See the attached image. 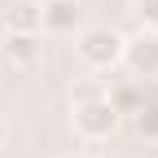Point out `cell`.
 Wrapping results in <instances>:
<instances>
[{
    "mask_svg": "<svg viewBox=\"0 0 158 158\" xmlns=\"http://www.w3.org/2000/svg\"><path fill=\"white\" fill-rule=\"evenodd\" d=\"M101 97H106V88H101V84H84V88L75 92V106H88V101H101Z\"/></svg>",
    "mask_w": 158,
    "mask_h": 158,
    "instance_id": "obj_8",
    "label": "cell"
},
{
    "mask_svg": "<svg viewBox=\"0 0 158 158\" xmlns=\"http://www.w3.org/2000/svg\"><path fill=\"white\" fill-rule=\"evenodd\" d=\"M136 18H141V27L145 31H158V0H136Z\"/></svg>",
    "mask_w": 158,
    "mask_h": 158,
    "instance_id": "obj_7",
    "label": "cell"
},
{
    "mask_svg": "<svg viewBox=\"0 0 158 158\" xmlns=\"http://www.w3.org/2000/svg\"><path fill=\"white\" fill-rule=\"evenodd\" d=\"M114 127H118V110H114L110 97H101V101H88V106H75V132L84 136L88 145H101Z\"/></svg>",
    "mask_w": 158,
    "mask_h": 158,
    "instance_id": "obj_2",
    "label": "cell"
},
{
    "mask_svg": "<svg viewBox=\"0 0 158 158\" xmlns=\"http://www.w3.org/2000/svg\"><path fill=\"white\" fill-rule=\"evenodd\" d=\"M5 136H9V123H5V118H0V145H5Z\"/></svg>",
    "mask_w": 158,
    "mask_h": 158,
    "instance_id": "obj_9",
    "label": "cell"
},
{
    "mask_svg": "<svg viewBox=\"0 0 158 158\" xmlns=\"http://www.w3.org/2000/svg\"><path fill=\"white\" fill-rule=\"evenodd\" d=\"M40 57H44V44H40L35 31H9V35H5V62H9L13 70L40 66Z\"/></svg>",
    "mask_w": 158,
    "mask_h": 158,
    "instance_id": "obj_5",
    "label": "cell"
},
{
    "mask_svg": "<svg viewBox=\"0 0 158 158\" xmlns=\"http://www.w3.org/2000/svg\"><path fill=\"white\" fill-rule=\"evenodd\" d=\"M40 31L44 35H75V31H84V5L79 0H44L40 5Z\"/></svg>",
    "mask_w": 158,
    "mask_h": 158,
    "instance_id": "obj_3",
    "label": "cell"
},
{
    "mask_svg": "<svg viewBox=\"0 0 158 158\" xmlns=\"http://www.w3.org/2000/svg\"><path fill=\"white\" fill-rule=\"evenodd\" d=\"M123 62L132 75H141V79H154L158 75V31H136L132 40H123Z\"/></svg>",
    "mask_w": 158,
    "mask_h": 158,
    "instance_id": "obj_4",
    "label": "cell"
},
{
    "mask_svg": "<svg viewBox=\"0 0 158 158\" xmlns=\"http://www.w3.org/2000/svg\"><path fill=\"white\" fill-rule=\"evenodd\" d=\"M57 158H97V154H57Z\"/></svg>",
    "mask_w": 158,
    "mask_h": 158,
    "instance_id": "obj_10",
    "label": "cell"
},
{
    "mask_svg": "<svg viewBox=\"0 0 158 158\" xmlns=\"http://www.w3.org/2000/svg\"><path fill=\"white\" fill-rule=\"evenodd\" d=\"M75 53H79V62L92 66V70H110L123 62V35L110 31V27H84L75 40Z\"/></svg>",
    "mask_w": 158,
    "mask_h": 158,
    "instance_id": "obj_1",
    "label": "cell"
},
{
    "mask_svg": "<svg viewBox=\"0 0 158 158\" xmlns=\"http://www.w3.org/2000/svg\"><path fill=\"white\" fill-rule=\"evenodd\" d=\"M5 31H35L40 35V0H13L5 9Z\"/></svg>",
    "mask_w": 158,
    "mask_h": 158,
    "instance_id": "obj_6",
    "label": "cell"
}]
</instances>
